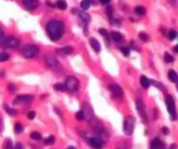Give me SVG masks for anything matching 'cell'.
Here are the masks:
<instances>
[{"instance_id":"cell-1","label":"cell","mask_w":178,"mask_h":149,"mask_svg":"<svg viewBox=\"0 0 178 149\" xmlns=\"http://www.w3.org/2000/svg\"><path fill=\"white\" fill-rule=\"evenodd\" d=\"M46 31L51 40H58L62 38L64 31L63 22L58 20H51L46 25Z\"/></svg>"},{"instance_id":"cell-2","label":"cell","mask_w":178,"mask_h":149,"mask_svg":"<svg viewBox=\"0 0 178 149\" xmlns=\"http://www.w3.org/2000/svg\"><path fill=\"white\" fill-rule=\"evenodd\" d=\"M38 53V48L35 44H27L22 50V54L26 59L35 57Z\"/></svg>"},{"instance_id":"cell-3","label":"cell","mask_w":178,"mask_h":149,"mask_svg":"<svg viewBox=\"0 0 178 149\" xmlns=\"http://www.w3.org/2000/svg\"><path fill=\"white\" fill-rule=\"evenodd\" d=\"M165 102H166V106H167V109L168 112L169 113V114L171 115V119L173 120H176V113H175V100L171 95H168L165 98Z\"/></svg>"},{"instance_id":"cell-4","label":"cell","mask_w":178,"mask_h":149,"mask_svg":"<svg viewBox=\"0 0 178 149\" xmlns=\"http://www.w3.org/2000/svg\"><path fill=\"white\" fill-rule=\"evenodd\" d=\"M135 128V119L132 116H128L123 124V132L126 135H131Z\"/></svg>"},{"instance_id":"cell-5","label":"cell","mask_w":178,"mask_h":149,"mask_svg":"<svg viewBox=\"0 0 178 149\" xmlns=\"http://www.w3.org/2000/svg\"><path fill=\"white\" fill-rule=\"evenodd\" d=\"M66 88L71 92H76L79 88V81L76 77H69L65 82Z\"/></svg>"},{"instance_id":"cell-6","label":"cell","mask_w":178,"mask_h":149,"mask_svg":"<svg viewBox=\"0 0 178 149\" xmlns=\"http://www.w3.org/2000/svg\"><path fill=\"white\" fill-rule=\"evenodd\" d=\"M4 44L6 47L9 48H18L19 46V40L13 36H9L5 38H4Z\"/></svg>"},{"instance_id":"cell-7","label":"cell","mask_w":178,"mask_h":149,"mask_svg":"<svg viewBox=\"0 0 178 149\" xmlns=\"http://www.w3.org/2000/svg\"><path fill=\"white\" fill-rule=\"evenodd\" d=\"M82 112L83 113L84 118L87 119L88 120H91L94 117V113H93V110H92L91 107L89 104H87V103L83 104V111Z\"/></svg>"},{"instance_id":"cell-8","label":"cell","mask_w":178,"mask_h":149,"mask_svg":"<svg viewBox=\"0 0 178 149\" xmlns=\"http://www.w3.org/2000/svg\"><path fill=\"white\" fill-rule=\"evenodd\" d=\"M137 109L138 111L139 115L141 116L142 120L143 122L146 121L147 120V116H146V112H145V107H144V104L143 103V101L141 99H138L137 101Z\"/></svg>"},{"instance_id":"cell-9","label":"cell","mask_w":178,"mask_h":149,"mask_svg":"<svg viewBox=\"0 0 178 149\" xmlns=\"http://www.w3.org/2000/svg\"><path fill=\"white\" fill-rule=\"evenodd\" d=\"M33 97L30 95H19L16 98L14 103H21V104H28L32 101Z\"/></svg>"},{"instance_id":"cell-10","label":"cell","mask_w":178,"mask_h":149,"mask_svg":"<svg viewBox=\"0 0 178 149\" xmlns=\"http://www.w3.org/2000/svg\"><path fill=\"white\" fill-rule=\"evenodd\" d=\"M23 3L28 10H34L39 5L38 0H24Z\"/></svg>"},{"instance_id":"cell-11","label":"cell","mask_w":178,"mask_h":149,"mask_svg":"<svg viewBox=\"0 0 178 149\" xmlns=\"http://www.w3.org/2000/svg\"><path fill=\"white\" fill-rule=\"evenodd\" d=\"M110 90L112 92V93L116 96V97H122L123 95V89L118 85H110Z\"/></svg>"},{"instance_id":"cell-12","label":"cell","mask_w":178,"mask_h":149,"mask_svg":"<svg viewBox=\"0 0 178 149\" xmlns=\"http://www.w3.org/2000/svg\"><path fill=\"white\" fill-rule=\"evenodd\" d=\"M90 144L95 149H102V147H103L102 140L100 139H97V138H91Z\"/></svg>"},{"instance_id":"cell-13","label":"cell","mask_w":178,"mask_h":149,"mask_svg":"<svg viewBox=\"0 0 178 149\" xmlns=\"http://www.w3.org/2000/svg\"><path fill=\"white\" fill-rule=\"evenodd\" d=\"M46 64L51 69H56L58 66V63L54 57H47L46 58Z\"/></svg>"},{"instance_id":"cell-14","label":"cell","mask_w":178,"mask_h":149,"mask_svg":"<svg viewBox=\"0 0 178 149\" xmlns=\"http://www.w3.org/2000/svg\"><path fill=\"white\" fill-rule=\"evenodd\" d=\"M90 44H91L92 49L94 50L96 53H99V52L101 51V44H100V43L97 41V39H96V38H91Z\"/></svg>"},{"instance_id":"cell-15","label":"cell","mask_w":178,"mask_h":149,"mask_svg":"<svg viewBox=\"0 0 178 149\" xmlns=\"http://www.w3.org/2000/svg\"><path fill=\"white\" fill-rule=\"evenodd\" d=\"M151 147L153 149H162L163 143L159 139H154L151 142Z\"/></svg>"},{"instance_id":"cell-16","label":"cell","mask_w":178,"mask_h":149,"mask_svg":"<svg viewBox=\"0 0 178 149\" xmlns=\"http://www.w3.org/2000/svg\"><path fill=\"white\" fill-rule=\"evenodd\" d=\"M140 82H141L142 86H143V88H145V89L149 88V86H150V82L149 79H148L146 76H143V75L141 77Z\"/></svg>"},{"instance_id":"cell-17","label":"cell","mask_w":178,"mask_h":149,"mask_svg":"<svg viewBox=\"0 0 178 149\" xmlns=\"http://www.w3.org/2000/svg\"><path fill=\"white\" fill-rule=\"evenodd\" d=\"M110 36H111V38H112L115 42H121V41H122L123 37H122L121 33H119V32H117V31H112L111 34H110Z\"/></svg>"},{"instance_id":"cell-18","label":"cell","mask_w":178,"mask_h":149,"mask_svg":"<svg viewBox=\"0 0 178 149\" xmlns=\"http://www.w3.org/2000/svg\"><path fill=\"white\" fill-rule=\"evenodd\" d=\"M168 77L171 82H176L177 80V74L174 70H169L168 73Z\"/></svg>"},{"instance_id":"cell-19","label":"cell","mask_w":178,"mask_h":149,"mask_svg":"<svg viewBox=\"0 0 178 149\" xmlns=\"http://www.w3.org/2000/svg\"><path fill=\"white\" fill-rule=\"evenodd\" d=\"M30 138L34 140H40L42 139V134L38 132H32L30 134Z\"/></svg>"},{"instance_id":"cell-20","label":"cell","mask_w":178,"mask_h":149,"mask_svg":"<svg viewBox=\"0 0 178 149\" xmlns=\"http://www.w3.org/2000/svg\"><path fill=\"white\" fill-rule=\"evenodd\" d=\"M57 6L61 10H65L67 8V3L65 0H58Z\"/></svg>"},{"instance_id":"cell-21","label":"cell","mask_w":178,"mask_h":149,"mask_svg":"<svg viewBox=\"0 0 178 149\" xmlns=\"http://www.w3.org/2000/svg\"><path fill=\"white\" fill-rule=\"evenodd\" d=\"M58 53H63L64 55L66 54H70L71 53V48L70 46H67V47H64V48H61L60 50H58Z\"/></svg>"},{"instance_id":"cell-22","label":"cell","mask_w":178,"mask_h":149,"mask_svg":"<svg viewBox=\"0 0 178 149\" xmlns=\"http://www.w3.org/2000/svg\"><path fill=\"white\" fill-rule=\"evenodd\" d=\"M55 143V137L51 135L49 136L48 138H46L44 139V144L45 145H48V146H51V145H53Z\"/></svg>"},{"instance_id":"cell-23","label":"cell","mask_w":178,"mask_h":149,"mask_svg":"<svg viewBox=\"0 0 178 149\" xmlns=\"http://www.w3.org/2000/svg\"><path fill=\"white\" fill-rule=\"evenodd\" d=\"M80 18L82 20H83L86 24H88V22L91 20V17L89 14L85 13V12H80Z\"/></svg>"},{"instance_id":"cell-24","label":"cell","mask_w":178,"mask_h":149,"mask_svg":"<svg viewBox=\"0 0 178 149\" xmlns=\"http://www.w3.org/2000/svg\"><path fill=\"white\" fill-rule=\"evenodd\" d=\"M91 6V2L90 0H83L81 2V7L83 9V10H88Z\"/></svg>"},{"instance_id":"cell-25","label":"cell","mask_w":178,"mask_h":149,"mask_svg":"<svg viewBox=\"0 0 178 149\" xmlns=\"http://www.w3.org/2000/svg\"><path fill=\"white\" fill-rule=\"evenodd\" d=\"M135 12L138 14V15H144L146 12V9L143 6H137L135 8Z\"/></svg>"},{"instance_id":"cell-26","label":"cell","mask_w":178,"mask_h":149,"mask_svg":"<svg viewBox=\"0 0 178 149\" xmlns=\"http://www.w3.org/2000/svg\"><path fill=\"white\" fill-rule=\"evenodd\" d=\"M10 59V55L6 53H0V62H5L7 60H9Z\"/></svg>"},{"instance_id":"cell-27","label":"cell","mask_w":178,"mask_h":149,"mask_svg":"<svg viewBox=\"0 0 178 149\" xmlns=\"http://www.w3.org/2000/svg\"><path fill=\"white\" fill-rule=\"evenodd\" d=\"M14 131L16 133H21L24 131V126L20 123H17L14 126Z\"/></svg>"},{"instance_id":"cell-28","label":"cell","mask_w":178,"mask_h":149,"mask_svg":"<svg viewBox=\"0 0 178 149\" xmlns=\"http://www.w3.org/2000/svg\"><path fill=\"white\" fill-rule=\"evenodd\" d=\"M54 87H55V89L58 90V91H64V90L67 89L65 84H63V83H57V84L54 85Z\"/></svg>"},{"instance_id":"cell-29","label":"cell","mask_w":178,"mask_h":149,"mask_svg":"<svg viewBox=\"0 0 178 149\" xmlns=\"http://www.w3.org/2000/svg\"><path fill=\"white\" fill-rule=\"evenodd\" d=\"M4 148L5 149H13V145H12V141L11 139H6L4 143Z\"/></svg>"},{"instance_id":"cell-30","label":"cell","mask_w":178,"mask_h":149,"mask_svg":"<svg viewBox=\"0 0 178 149\" xmlns=\"http://www.w3.org/2000/svg\"><path fill=\"white\" fill-rule=\"evenodd\" d=\"M164 60L166 63H172L174 61V57L172 55H170L168 53H165L164 54Z\"/></svg>"},{"instance_id":"cell-31","label":"cell","mask_w":178,"mask_h":149,"mask_svg":"<svg viewBox=\"0 0 178 149\" xmlns=\"http://www.w3.org/2000/svg\"><path fill=\"white\" fill-rule=\"evenodd\" d=\"M5 111L11 116H16V114H17V111L15 109H13L12 107H9L7 106H5Z\"/></svg>"},{"instance_id":"cell-32","label":"cell","mask_w":178,"mask_h":149,"mask_svg":"<svg viewBox=\"0 0 178 149\" xmlns=\"http://www.w3.org/2000/svg\"><path fill=\"white\" fill-rule=\"evenodd\" d=\"M139 38L142 40V41H143V42H148L149 41V36H148V34H146L145 32H143V31H141L140 33H139Z\"/></svg>"},{"instance_id":"cell-33","label":"cell","mask_w":178,"mask_h":149,"mask_svg":"<svg viewBox=\"0 0 178 149\" xmlns=\"http://www.w3.org/2000/svg\"><path fill=\"white\" fill-rule=\"evenodd\" d=\"M99 33H100L102 36H104V38L106 40H109V33H108V31H107L105 29H104V28L99 29Z\"/></svg>"},{"instance_id":"cell-34","label":"cell","mask_w":178,"mask_h":149,"mask_svg":"<svg viewBox=\"0 0 178 149\" xmlns=\"http://www.w3.org/2000/svg\"><path fill=\"white\" fill-rule=\"evenodd\" d=\"M121 52L124 56H129V49L127 47H123L121 48Z\"/></svg>"},{"instance_id":"cell-35","label":"cell","mask_w":178,"mask_h":149,"mask_svg":"<svg viewBox=\"0 0 178 149\" xmlns=\"http://www.w3.org/2000/svg\"><path fill=\"white\" fill-rule=\"evenodd\" d=\"M176 31H169V38L170 39V40H174L175 38H176Z\"/></svg>"},{"instance_id":"cell-36","label":"cell","mask_w":178,"mask_h":149,"mask_svg":"<svg viewBox=\"0 0 178 149\" xmlns=\"http://www.w3.org/2000/svg\"><path fill=\"white\" fill-rule=\"evenodd\" d=\"M36 117V112L35 111H30L27 113V118L29 120H33Z\"/></svg>"},{"instance_id":"cell-37","label":"cell","mask_w":178,"mask_h":149,"mask_svg":"<svg viewBox=\"0 0 178 149\" xmlns=\"http://www.w3.org/2000/svg\"><path fill=\"white\" fill-rule=\"evenodd\" d=\"M76 118L78 120H82L84 119V115H83V113L82 111H79L76 113Z\"/></svg>"},{"instance_id":"cell-38","label":"cell","mask_w":178,"mask_h":149,"mask_svg":"<svg viewBox=\"0 0 178 149\" xmlns=\"http://www.w3.org/2000/svg\"><path fill=\"white\" fill-rule=\"evenodd\" d=\"M106 13H107V16L110 19L112 18V8L110 6H109L107 9H106Z\"/></svg>"},{"instance_id":"cell-39","label":"cell","mask_w":178,"mask_h":149,"mask_svg":"<svg viewBox=\"0 0 178 149\" xmlns=\"http://www.w3.org/2000/svg\"><path fill=\"white\" fill-rule=\"evenodd\" d=\"M150 82H152L153 84H155V85H156V87H158L159 89H161V90H164V88H163V86H162V85L161 83L156 82V81H155V80H151Z\"/></svg>"},{"instance_id":"cell-40","label":"cell","mask_w":178,"mask_h":149,"mask_svg":"<svg viewBox=\"0 0 178 149\" xmlns=\"http://www.w3.org/2000/svg\"><path fill=\"white\" fill-rule=\"evenodd\" d=\"M162 133H163L164 134H166V135L169 133V128H168V127H166V126L162 127Z\"/></svg>"},{"instance_id":"cell-41","label":"cell","mask_w":178,"mask_h":149,"mask_svg":"<svg viewBox=\"0 0 178 149\" xmlns=\"http://www.w3.org/2000/svg\"><path fill=\"white\" fill-rule=\"evenodd\" d=\"M8 89H9V91H11V92H14L16 88H15V85H14L13 84H11V85H8Z\"/></svg>"},{"instance_id":"cell-42","label":"cell","mask_w":178,"mask_h":149,"mask_svg":"<svg viewBox=\"0 0 178 149\" xmlns=\"http://www.w3.org/2000/svg\"><path fill=\"white\" fill-rule=\"evenodd\" d=\"M4 40V33H3V31L0 29V43L3 42Z\"/></svg>"},{"instance_id":"cell-43","label":"cell","mask_w":178,"mask_h":149,"mask_svg":"<svg viewBox=\"0 0 178 149\" xmlns=\"http://www.w3.org/2000/svg\"><path fill=\"white\" fill-rule=\"evenodd\" d=\"M99 1L103 5H107V4H109V2L110 1V0H99Z\"/></svg>"},{"instance_id":"cell-44","label":"cell","mask_w":178,"mask_h":149,"mask_svg":"<svg viewBox=\"0 0 178 149\" xmlns=\"http://www.w3.org/2000/svg\"><path fill=\"white\" fill-rule=\"evenodd\" d=\"M177 50H178V45L175 46V48H174V52H175V53H177V52H178Z\"/></svg>"},{"instance_id":"cell-45","label":"cell","mask_w":178,"mask_h":149,"mask_svg":"<svg viewBox=\"0 0 178 149\" xmlns=\"http://www.w3.org/2000/svg\"><path fill=\"white\" fill-rule=\"evenodd\" d=\"M170 148H172V149H175V148H176V146H175V144H173L172 146H170Z\"/></svg>"},{"instance_id":"cell-46","label":"cell","mask_w":178,"mask_h":149,"mask_svg":"<svg viewBox=\"0 0 178 149\" xmlns=\"http://www.w3.org/2000/svg\"><path fill=\"white\" fill-rule=\"evenodd\" d=\"M16 149H23V148L21 147V146H20V145H18V146L16 147Z\"/></svg>"},{"instance_id":"cell-47","label":"cell","mask_w":178,"mask_h":149,"mask_svg":"<svg viewBox=\"0 0 178 149\" xmlns=\"http://www.w3.org/2000/svg\"><path fill=\"white\" fill-rule=\"evenodd\" d=\"M68 149H76V148H75L74 146H70V147H69Z\"/></svg>"}]
</instances>
